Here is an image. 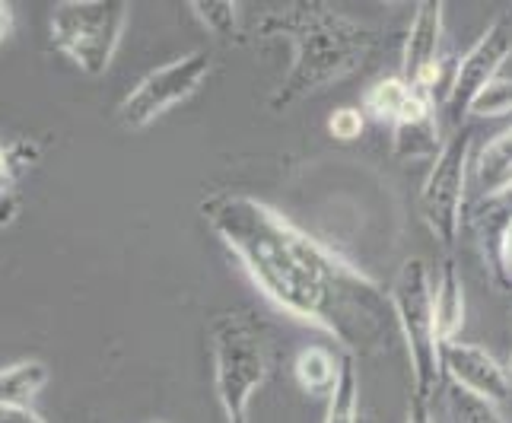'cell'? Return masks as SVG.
<instances>
[{
  "label": "cell",
  "instance_id": "1",
  "mask_svg": "<svg viewBox=\"0 0 512 423\" xmlns=\"http://www.w3.org/2000/svg\"><path fill=\"white\" fill-rule=\"evenodd\" d=\"M201 217L280 312L331 334L353 360L392 347L398 325L388 293L280 210L220 191L201 201Z\"/></svg>",
  "mask_w": 512,
  "mask_h": 423
},
{
  "label": "cell",
  "instance_id": "2",
  "mask_svg": "<svg viewBox=\"0 0 512 423\" xmlns=\"http://www.w3.org/2000/svg\"><path fill=\"white\" fill-rule=\"evenodd\" d=\"M258 39H284L290 45V67L268 99L274 112L350 77L376 48L373 29L328 4H287L264 13L258 20Z\"/></svg>",
  "mask_w": 512,
  "mask_h": 423
},
{
  "label": "cell",
  "instance_id": "3",
  "mask_svg": "<svg viewBox=\"0 0 512 423\" xmlns=\"http://www.w3.org/2000/svg\"><path fill=\"white\" fill-rule=\"evenodd\" d=\"M214 395L226 423H249L252 398L264 389L274 350L264 325L249 312H220L207 328Z\"/></svg>",
  "mask_w": 512,
  "mask_h": 423
},
{
  "label": "cell",
  "instance_id": "4",
  "mask_svg": "<svg viewBox=\"0 0 512 423\" xmlns=\"http://www.w3.org/2000/svg\"><path fill=\"white\" fill-rule=\"evenodd\" d=\"M388 299H392L398 334L404 338V347H408L414 395L430 401L443 389L446 373H443V341H439L436 312H433V277L427 261L423 258L404 261L392 280V287H388Z\"/></svg>",
  "mask_w": 512,
  "mask_h": 423
},
{
  "label": "cell",
  "instance_id": "5",
  "mask_svg": "<svg viewBox=\"0 0 512 423\" xmlns=\"http://www.w3.org/2000/svg\"><path fill=\"white\" fill-rule=\"evenodd\" d=\"M131 4L125 0H61L51 10V45L86 77H102L125 39Z\"/></svg>",
  "mask_w": 512,
  "mask_h": 423
},
{
  "label": "cell",
  "instance_id": "6",
  "mask_svg": "<svg viewBox=\"0 0 512 423\" xmlns=\"http://www.w3.org/2000/svg\"><path fill=\"white\" fill-rule=\"evenodd\" d=\"M207 77H210V58L204 51H188V55L150 70L147 77H140L125 93V99L118 102V121L128 131H144L156 118L172 112L175 105L188 102L207 83Z\"/></svg>",
  "mask_w": 512,
  "mask_h": 423
},
{
  "label": "cell",
  "instance_id": "7",
  "mask_svg": "<svg viewBox=\"0 0 512 423\" xmlns=\"http://www.w3.org/2000/svg\"><path fill=\"white\" fill-rule=\"evenodd\" d=\"M468 163H471V134L462 128L446 140L443 153L433 160L430 175L420 191V217L443 249H452L458 229H462Z\"/></svg>",
  "mask_w": 512,
  "mask_h": 423
},
{
  "label": "cell",
  "instance_id": "8",
  "mask_svg": "<svg viewBox=\"0 0 512 423\" xmlns=\"http://www.w3.org/2000/svg\"><path fill=\"white\" fill-rule=\"evenodd\" d=\"M509 58H512V16L500 13L497 20L478 35V42L465 51L449 80L446 102L455 121H462L471 112V102L500 77V70Z\"/></svg>",
  "mask_w": 512,
  "mask_h": 423
},
{
  "label": "cell",
  "instance_id": "9",
  "mask_svg": "<svg viewBox=\"0 0 512 423\" xmlns=\"http://www.w3.org/2000/svg\"><path fill=\"white\" fill-rule=\"evenodd\" d=\"M443 29H446V4H417V13L408 29V42H404L401 55V80L411 90L430 96L433 86L443 70Z\"/></svg>",
  "mask_w": 512,
  "mask_h": 423
},
{
  "label": "cell",
  "instance_id": "10",
  "mask_svg": "<svg viewBox=\"0 0 512 423\" xmlns=\"http://www.w3.org/2000/svg\"><path fill=\"white\" fill-rule=\"evenodd\" d=\"M443 373L449 382L462 389L484 395L490 401H506L512 392V382L506 376V366L497 363V357L487 354L484 347L468 341H449L443 344Z\"/></svg>",
  "mask_w": 512,
  "mask_h": 423
},
{
  "label": "cell",
  "instance_id": "11",
  "mask_svg": "<svg viewBox=\"0 0 512 423\" xmlns=\"http://www.w3.org/2000/svg\"><path fill=\"white\" fill-rule=\"evenodd\" d=\"M439 140V121L433 115L430 96L417 93L404 115L392 125V153L395 160H436L443 153Z\"/></svg>",
  "mask_w": 512,
  "mask_h": 423
},
{
  "label": "cell",
  "instance_id": "12",
  "mask_svg": "<svg viewBox=\"0 0 512 423\" xmlns=\"http://www.w3.org/2000/svg\"><path fill=\"white\" fill-rule=\"evenodd\" d=\"M509 220H512V185L493 198H481L471 214V229H474V236H478L484 264H487L490 277L497 280L503 290H509V280L500 268V239H503V229L509 226Z\"/></svg>",
  "mask_w": 512,
  "mask_h": 423
},
{
  "label": "cell",
  "instance_id": "13",
  "mask_svg": "<svg viewBox=\"0 0 512 423\" xmlns=\"http://www.w3.org/2000/svg\"><path fill=\"white\" fill-rule=\"evenodd\" d=\"M39 163V144L26 137H0V229L20 217V179Z\"/></svg>",
  "mask_w": 512,
  "mask_h": 423
},
{
  "label": "cell",
  "instance_id": "14",
  "mask_svg": "<svg viewBox=\"0 0 512 423\" xmlns=\"http://www.w3.org/2000/svg\"><path fill=\"white\" fill-rule=\"evenodd\" d=\"M433 312H436V331L439 341L449 344L458 341V331L465 328V284L458 274L455 261L446 258L433 284Z\"/></svg>",
  "mask_w": 512,
  "mask_h": 423
},
{
  "label": "cell",
  "instance_id": "15",
  "mask_svg": "<svg viewBox=\"0 0 512 423\" xmlns=\"http://www.w3.org/2000/svg\"><path fill=\"white\" fill-rule=\"evenodd\" d=\"M474 179L481 185V198H493L512 185V121L490 137L474 160Z\"/></svg>",
  "mask_w": 512,
  "mask_h": 423
},
{
  "label": "cell",
  "instance_id": "16",
  "mask_svg": "<svg viewBox=\"0 0 512 423\" xmlns=\"http://www.w3.org/2000/svg\"><path fill=\"white\" fill-rule=\"evenodd\" d=\"M344 354H334L325 344H309L293 360V379L309 395H331L334 382L341 376Z\"/></svg>",
  "mask_w": 512,
  "mask_h": 423
},
{
  "label": "cell",
  "instance_id": "17",
  "mask_svg": "<svg viewBox=\"0 0 512 423\" xmlns=\"http://www.w3.org/2000/svg\"><path fill=\"white\" fill-rule=\"evenodd\" d=\"M48 366L39 360H23L0 369V408H32V398L45 389Z\"/></svg>",
  "mask_w": 512,
  "mask_h": 423
},
{
  "label": "cell",
  "instance_id": "18",
  "mask_svg": "<svg viewBox=\"0 0 512 423\" xmlns=\"http://www.w3.org/2000/svg\"><path fill=\"white\" fill-rule=\"evenodd\" d=\"M414 96H417V90H411V86L401 80V74L379 77L376 83H369L363 90V112L373 115L376 121H385V125H395Z\"/></svg>",
  "mask_w": 512,
  "mask_h": 423
},
{
  "label": "cell",
  "instance_id": "19",
  "mask_svg": "<svg viewBox=\"0 0 512 423\" xmlns=\"http://www.w3.org/2000/svg\"><path fill=\"white\" fill-rule=\"evenodd\" d=\"M325 423H360V369L347 354L341 360V376L328 395Z\"/></svg>",
  "mask_w": 512,
  "mask_h": 423
},
{
  "label": "cell",
  "instance_id": "20",
  "mask_svg": "<svg viewBox=\"0 0 512 423\" xmlns=\"http://www.w3.org/2000/svg\"><path fill=\"white\" fill-rule=\"evenodd\" d=\"M443 392H446L443 401H446V420L449 423H506L497 401H490L484 395H474L455 382H449Z\"/></svg>",
  "mask_w": 512,
  "mask_h": 423
},
{
  "label": "cell",
  "instance_id": "21",
  "mask_svg": "<svg viewBox=\"0 0 512 423\" xmlns=\"http://www.w3.org/2000/svg\"><path fill=\"white\" fill-rule=\"evenodd\" d=\"M188 7L214 39H220V42L242 39L239 35V4H229V0H194Z\"/></svg>",
  "mask_w": 512,
  "mask_h": 423
},
{
  "label": "cell",
  "instance_id": "22",
  "mask_svg": "<svg viewBox=\"0 0 512 423\" xmlns=\"http://www.w3.org/2000/svg\"><path fill=\"white\" fill-rule=\"evenodd\" d=\"M478 118H506L512 115V77H497L487 90L471 102V112Z\"/></svg>",
  "mask_w": 512,
  "mask_h": 423
},
{
  "label": "cell",
  "instance_id": "23",
  "mask_svg": "<svg viewBox=\"0 0 512 423\" xmlns=\"http://www.w3.org/2000/svg\"><path fill=\"white\" fill-rule=\"evenodd\" d=\"M366 128V118L363 109H353V105H344L331 118H328V134L334 140H357Z\"/></svg>",
  "mask_w": 512,
  "mask_h": 423
},
{
  "label": "cell",
  "instance_id": "24",
  "mask_svg": "<svg viewBox=\"0 0 512 423\" xmlns=\"http://www.w3.org/2000/svg\"><path fill=\"white\" fill-rule=\"evenodd\" d=\"M404 423H436L433 411H430V401L411 392V398H408V420H404Z\"/></svg>",
  "mask_w": 512,
  "mask_h": 423
},
{
  "label": "cell",
  "instance_id": "25",
  "mask_svg": "<svg viewBox=\"0 0 512 423\" xmlns=\"http://www.w3.org/2000/svg\"><path fill=\"white\" fill-rule=\"evenodd\" d=\"M0 423H48L35 408H0Z\"/></svg>",
  "mask_w": 512,
  "mask_h": 423
},
{
  "label": "cell",
  "instance_id": "26",
  "mask_svg": "<svg viewBox=\"0 0 512 423\" xmlns=\"http://www.w3.org/2000/svg\"><path fill=\"white\" fill-rule=\"evenodd\" d=\"M500 268H503L509 287H512V220L503 229V239H500Z\"/></svg>",
  "mask_w": 512,
  "mask_h": 423
},
{
  "label": "cell",
  "instance_id": "27",
  "mask_svg": "<svg viewBox=\"0 0 512 423\" xmlns=\"http://www.w3.org/2000/svg\"><path fill=\"white\" fill-rule=\"evenodd\" d=\"M10 29H13V4L0 0V45L10 39Z\"/></svg>",
  "mask_w": 512,
  "mask_h": 423
},
{
  "label": "cell",
  "instance_id": "28",
  "mask_svg": "<svg viewBox=\"0 0 512 423\" xmlns=\"http://www.w3.org/2000/svg\"><path fill=\"white\" fill-rule=\"evenodd\" d=\"M506 376H509V382H512V354H509V363H506Z\"/></svg>",
  "mask_w": 512,
  "mask_h": 423
}]
</instances>
